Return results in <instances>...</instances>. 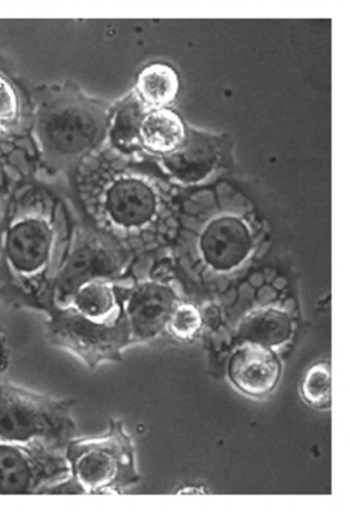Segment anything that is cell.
Masks as SVG:
<instances>
[{"label": "cell", "mask_w": 350, "mask_h": 512, "mask_svg": "<svg viewBox=\"0 0 350 512\" xmlns=\"http://www.w3.org/2000/svg\"><path fill=\"white\" fill-rule=\"evenodd\" d=\"M72 228L50 190L33 184L20 190L0 230V301L47 312Z\"/></svg>", "instance_id": "cell-1"}, {"label": "cell", "mask_w": 350, "mask_h": 512, "mask_svg": "<svg viewBox=\"0 0 350 512\" xmlns=\"http://www.w3.org/2000/svg\"><path fill=\"white\" fill-rule=\"evenodd\" d=\"M107 107L73 87L37 96L33 137L40 168L50 175L74 173L100 150L108 131Z\"/></svg>", "instance_id": "cell-2"}, {"label": "cell", "mask_w": 350, "mask_h": 512, "mask_svg": "<svg viewBox=\"0 0 350 512\" xmlns=\"http://www.w3.org/2000/svg\"><path fill=\"white\" fill-rule=\"evenodd\" d=\"M74 401L0 382V441L64 452L77 435Z\"/></svg>", "instance_id": "cell-3"}, {"label": "cell", "mask_w": 350, "mask_h": 512, "mask_svg": "<svg viewBox=\"0 0 350 512\" xmlns=\"http://www.w3.org/2000/svg\"><path fill=\"white\" fill-rule=\"evenodd\" d=\"M130 261V250L89 223L76 224L65 257L55 275L49 308H64L74 294L96 281L119 282Z\"/></svg>", "instance_id": "cell-4"}, {"label": "cell", "mask_w": 350, "mask_h": 512, "mask_svg": "<svg viewBox=\"0 0 350 512\" xmlns=\"http://www.w3.org/2000/svg\"><path fill=\"white\" fill-rule=\"evenodd\" d=\"M63 453L81 494L120 493L137 480L132 444L119 421L112 420L101 437L74 438Z\"/></svg>", "instance_id": "cell-5"}, {"label": "cell", "mask_w": 350, "mask_h": 512, "mask_svg": "<svg viewBox=\"0 0 350 512\" xmlns=\"http://www.w3.org/2000/svg\"><path fill=\"white\" fill-rule=\"evenodd\" d=\"M46 315L49 342L90 369L118 361L124 347L130 344L124 318L115 322H97L69 307L52 309Z\"/></svg>", "instance_id": "cell-6"}, {"label": "cell", "mask_w": 350, "mask_h": 512, "mask_svg": "<svg viewBox=\"0 0 350 512\" xmlns=\"http://www.w3.org/2000/svg\"><path fill=\"white\" fill-rule=\"evenodd\" d=\"M68 475L63 452L0 441V495L44 494Z\"/></svg>", "instance_id": "cell-7"}, {"label": "cell", "mask_w": 350, "mask_h": 512, "mask_svg": "<svg viewBox=\"0 0 350 512\" xmlns=\"http://www.w3.org/2000/svg\"><path fill=\"white\" fill-rule=\"evenodd\" d=\"M119 291L129 343L158 335L177 306L175 293L163 284L142 282L131 288L119 286Z\"/></svg>", "instance_id": "cell-8"}, {"label": "cell", "mask_w": 350, "mask_h": 512, "mask_svg": "<svg viewBox=\"0 0 350 512\" xmlns=\"http://www.w3.org/2000/svg\"><path fill=\"white\" fill-rule=\"evenodd\" d=\"M228 375L231 382L246 395L261 398L277 387L282 375V365L271 348L244 342L232 354Z\"/></svg>", "instance_id": "cell-9"}, {"label": "cell", "mask_w": 350, "mask_h": 512, "mask_svg": "<svg viewBox=\"0 0 350 512\" xmlns=\"http://www.w3.org/2000/svg\"><path fill=\"white\" fill-rule=\"evenodd\" d=\"M252 234L237 217L222 216L211 221L200 240V250L208 265L218 271L240 266L250 255Z\"/></svg>", "instance_id": "cell-10"}, {"label": "cell", "mask_w": 350, "mask_h": 512, "mask_svg": "<svg viewBox=\"0 0 350 512\" xmlns=\"http://www.w3.org/2000/svg\"><path fill=\"white\" fill-rule=\"evenodd\" d=\"M66 307L97 322H115L123 318L118 282H92L77 291Z\"/></svg>", "instance_id": "cell-11"}, {"label": "cell", "mask_w": 350, "mask_h": 512, "mask_svg": "<svg viewBox=\"0 0 350 512\" xmlns=\"http://www.w3.org/2000/svg\"><path fill=\"white\" fill-rule=\"evenodd\" d=\"M181 118L169 109L149 113L139 127V139L144 148L154 153L171 154L185 142Z\"/></svg>", "instance_id": "cell-12"}, {"label": "cell", "mask_w": 350, "mask_h": 512, "mask_svg": "<svg viewBox=\"0 0 350 512\" xmlns=\"http://www.w3.org/2000/svg\"><path fill=\"white\" fill-rule=\"evenodd\" d=\"M293 333L289 314L276 308H265L248 315L240 327L244 342L276 347L287 342Z\"/></svg>", "instance_id": "cell-13"}, {"label": "cell", "mask_w": 350, "mask_h": 512, "mask_svg": "<svg viewBox=\"0 0 350 512\" xmlns=\"http://www.w3.org/2000/svg\"><path fill=\"white\" fill-rule=\"evenodd\" d=\"M137 90L146 104L161 107L174 101L179 91L178 75L165 64H153L139 75Z\"/></svg>", "instance_id": "cell-14"}, {"label": "cell", "mask_w": 350, "mask_h": 512, "mask_svg": "<svg viewBox=\"0 0 350 512\" xmlns=\"http://www.w3.org/2000/svg\"><path fill=\"white\" fill-rule=\"evenodd\" d=\"M331 388V368L327 364H319L307 372L301 388L302 396L309 405L326 409L331 406Z\"/></svg>", "instance_id": "cell-15"}, {"label": "cell", "mask_w": 350, "mask_h": 512, "mask_svg": "<svg viewBox=\"0 0 350 512\" xmlns=\"http://www.w3.org/2000/svg\"><path fill=\"white\" fill-rule=\"evenodd\" d=\"M203 324L202 315L191 304L177 305L168 323L171 332L180 339H191L200 331Z\"/></svg>", "instance_id": "cell-16"}, {"label": "cell", "mask_w": 350, "mask_h": 512, "mask_svg": "<svg viewBox=\"0 0 350 512\" xmlns=\"http://www.w3.org/2000/svg\"><path fill=\"white\" fill-rule=\"evenodd\" d=\"M18 115V99L12 87L0 77V123L10 124Z\"/></svg>", "instance_id": "cell-17"}]
</instances>
